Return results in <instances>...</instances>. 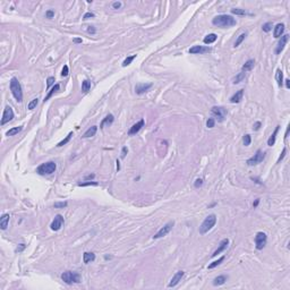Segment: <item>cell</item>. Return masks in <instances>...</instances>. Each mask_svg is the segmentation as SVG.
Returning <instances> with one entry per match:
<instances>
[{
    "mask_svg": "<svg viewBox=\"0 0 290 290\" xmlns=\"http://www.w3.org/2000/svg\"><path fill=\"white\" fill-rule=\"evenodd\" d=\"M246 36H247V33H242V34H240V35H239V36L237 38V40H236V42H235V46H233L236 48V46H239V44H240V43H242V42H243V41L245 40V38H246Z\"/></svg>",
    "mask_w": 290,
    "mask_h": 290,
    "instance_id": "obj_35",
    "label": "cell"
},
{
    "mask_svg": "<svg viewBox=\"0 0 290 290\" xmlns=\"http://www.w3.org/2000/svg\"><path fill=\"white\" fill-rule=\"evenodd\" d=\"M243 95H244V90L237 91L231 98H230V102H231V103H239V102L243 100Z\"/></svg>",
    "mask_w": 290,
    "mask_h": 290,
    "instance_id": "obj_19",
    "label": "cell"
},
{
    "mask_svg": "<svg viewBox=\"0 0 290 290\" xmlns=\"http://www.w3.org/2000/svg\"><path fill=\"white\" fill-rule=\"evenodd\" d=\"M24 249H25V244H19V246L16 248V252L20 253V252H23Z\"/></svg>",
    "mask_w": 290,
    "mask_h": 290,
    "instance_id": "obj_49",
    "label": "cell"
},
{
    "mask_svg": "<svg viewBox=\"0 0 290 290\" xmlns=\"http://www.w3.org/2000/svg\"><path fill=\"white\" fill-rule=\"evenodd\" d=\"M286 152H287V149L285 147V149L282 150V153H281V155L279 156V159H278V162H276V163H280V161H281V160H282V159L285 158V155H286Z\"/></svg>",
    "mask_w": 290,
    "mask_h": 290,
    "instance_id": "obj_47",
    "label": "cell"
},
{
    "mask_svg": "<svg viewBox=\"0 0 290 290\" xmlns=\"http://www.w3.org/2000/svg\"><path fill=\"white\" fill-rule=\"evenodd\" d=\"M53 206L56 209H63V207L67 206V202H57V203H55Z\"/></svg>",
    "mask_w": 290,
    "mask_h": 290,
    "instance_id": "obj_41",
    "label": "cell"
},
{
    "mask_svg": "<svg viewBox=\"0 0 290 290\" xmlns=\"http://www.w3.org/2000/svg\"><path fill=\"white\" fill-rule=\"evenodd\" d=\"M224 261V256H222V257H220L219 260L218 261H214V262H212L210 265H209V269H214V267H216L218 265H220L222 262Z\"/></svg>",
    "mask_w": 290,
    "mask_h": 290,
    "instance_id": "obj_36",
    "label": "cell"
},
{
    "mask_svg": "<svg viewBox=\"0 0 290 290\" xmlns=\"http://www.w3.org/2000/svg\"><path fill=\"white\" fill-rule=\"evenodd\" d=\"M228 244H229V239L228 238H226V239H223L221 243H220V246L218 247V249L214 252L213 254H212V256H216L218 254H220V253H222V252H224V249L228 247Z\"/></svg>",
    "mask_w": 290,
    "mask_h": 290,
    "instance_id": "obj_18",
    "label": "cell"
},
{
    "mask_svg": "<svg viewBox=\"0 0 290 290\" xmlns=\"http://www.w3.org/2000/svg\"><path fill=\"white\" fill-rule=\"evenodd\" d=\"M9 86H10V91L13 93L14 98L18 102H22L23 101V91H22V85L20 83L18 82V79L16 77H13L10 79V83H9Z\"/></svg>",
    "mask_w": 290,
    "mask_h": 290,
    "instance_id": "obj_2",
    "label": "cell"
},
{
    "mask_svg": "<svg viewBox=\"0 0 290 290\" xmlns=\"http://www.w3.org/2000/svg\"><path fill=\"white\" fill-rule=\"evenodd\" d=\"M127 152H128L127 147H126V146H124V147H122V151H121V158H125V156H126V154H127Z\"/></svg>",
    "mask_w": 290,
    "mask_h": 290,
    "instance_id": "obj_53",
    "label": "cell"
},
{
    "mask_svg": "<svg viewBox=\"0 0 290 290\" xmlns=\"http://www.w3.org/2000/svg\"><path fill=\"white\" fill-rule=\"evenodd\" d=\"M279 129H280V126H276L274 129V132L272 133V135L270 136V138L267 139V145L269 146H273L275 143V138H276V134H278V132H279Z\"/></svg>",
    "mask_w": 290,
    "mask_h": 290,
    "instance_id": "obj_25",
    "label": "cell"
},
{
    "mask_svg": "<svg viewBox=\"0 0 290 290\" xmlns=\"http://www.w3.org/2000/svg\"><path fill=\"white\" fill-rule=\"evenodd\" d=\"M112 7H113L115 9H118V8H120V7H121V2L116 1V2H113V3H112Z\"/></svg>",
    "mask_w": 290,
    "mask_h": 290,
    "instance_id": "obj_50",
    "label": "cell"
},
{
    "mask_svg": "<svg viewBox=\"0 0 290 290\" xmlns=\"http://www.w3.org/2000/svg\"><path fill=\"white\" fill-rule=\"evenodd\" d=\"M245 77H246V73L242 72V73H239L238 75H236V76L232 78V83H233V84H239L240 82L244 81Z\"/></svg>",
    "mask_w": 290,
    "mask_h": 290,
    "instance_id": "obj_29",
    "label": "cell"
},
{
    "mask_svg": "<svg viewBox=\"0 0 290 290\" xmlns=\"http://www.w3.org/2000/svg\"><path fill=\"white\" fill-rule=\"evenodd\" d=\"M243 142H244V145L245 146H248L249 144H250V142H252V138H250V135H248V134H246L243 138Z\"/></svg>",
    "mask_w": 290,
    "mask_h": 290,
    "instance_id": "obj_40",
    "label": "cell"
},
{
    "mask_svg": "<svg viewBox=\"0 0 290 290\" xmlns=\"http://www.w3.org/2000/svg\"><path fill=\"white\" fill-rule=\"evenodd\" d=\"M90 89H91V81H89V79L83 81V83H82V91L84 92V93H86V92L90 91Z\"/></svg>",
    "mask_w": 290,
    "mask_h": 290,
    "instance_id": "obj_32",
    "label": "cell"
},
{
    "mask_svg": "<svg viewBox=\"0 0 290 290\" xmlns=\"http://www.w3.org/2000/svg\"><path fill=\"white\" fill-rule=\"evenodd\" d=\"M74 42H75V43H82V39L76 38V39H74Z\"/></svg>",
    "mask_w": 290,
    "mask_h": 290,
    "instance_id": "obj_57",
    "label": "cell"
},
{
    "mask_svg": "<svg viewBox=\"0 0 290 290\" xmlns=\"http://www.w3.org/2000/svg\"><path fill=\"white\" fill-rule=\"evenodd\" d=\"M63 223H65L63 216H62L61 214H57V215L55 216L53 221L51 222V226H50V227H51V229L53 230V231H58V230L63 226Z\"/></svg>",
    "mask_w": 290,
    "mask_h": 290,
    "instance_id": "obj_12",
    "label": "cell"
},
{
    "mask_svg": "<svg viewBox=\"0 0 290 290\" xmlns=\"http://www.w3.org/2000/svg\"><path fill=\"white\" fill-rule=\"evenodd\" d=\"M254 66H255V60H253V59H249V60H247L245 62L244 65H243V67H242V72H249V70H252L253 68H254Z\"/></svg>",
    "mask_w": 290,
    "mask_h": 290,
    "instance_id": "obj_21",
    "label": "cell"
},
{
    "mask_svg": "<svg viewBox=\"0 0 290 290\" xmlns=\"http://www.w3.org/2000/svg\"><path fill=\"white\" fill-rule=\"evenodd\" d=\"M288 40H289V35H288V34H285V35H282V36H281V39L279 40L278 46H276V48H275V53H276V55L281 53V51L285 49V46H286V44H287Z\"/></svg>",
    "mask_w": 290,
    "mask_h": 290,
    "instance_id": "obj_14",
    "label": "cell"
},
{
    "mask_svg": "<svg viewBox=\"0 0 290 290\" xmlns=\"http://www.w3.org/2000/svg\"><path fill=\"white\" fill-rule=\"evenodd\" d=\"M59 89H60V85H59V84H56V85H55V86H53V87L51 89V91L48 93V95H46V98H44V102H46V101H48V100H49V99H50V98H51V96H52V95H53V94H55L56 92L59 91Z\"/></svg>",
    "mask_w": 290,
    "mask_h": 290,
    "instance_id": "obj_31",
    "label": "cell"
},
{
    "mask_svg": "<svg viewBox=\"0 0 290 290\" xmlns=\"http://www.w3.org/2000/svg\"><path fill=\"white\" fill-rule=\"evenodd\" d=\"M289 129L290 128L288 127V128H287V132H286V135H285V139H287V138H288V135H289Z\"/></svg>",
    "mask_w": 290,
    "mask_h": 290,
    "instance_id": "obj_59",
    "label": "cell"
},
{
    "mask_svg": "<svg viewBox=\"0 0 290 290\" xmlns=\"http://www.w3.org/2000/svg\"><path fill=\"white\" fill-rule=\"evenodd\" d=\"M260 127H261V122L257 121V122H255V124H254L253 129H254V130H259V129H260Z\"/></svg>",
    "mask_w": 290,
    "mask_h": 290,
    "instance_id": "obj_52",
    "label": "cell"
},
{
    "mask_svg": "<svg viewBox=\"0 0 290 290\" xmlns=\"http://www.w3.org/2000/svg\"><path fill=\"white\" fill-rule=\"evenodd\" d=\"M55 16V12L53 10H48L46 13V18H52Z\"/></svg>",
    "mask_w": 290,
    "mask_h": 290,
    "instance_id": "obj_48",
    "label": "cell"
},
{
    "mask_svg": "<svg viewBox=\"0 0 290 290\" xmlns=\"http://www.w3.org/2000/svg\"><path fill=\"white\" fill-rule=\"evenodd\" d=\"M151 87H152V84H151V83H147V84H145V83H143V84H137V85L135 86V91H136L137 94H143V93H145L146 91H149Z\"/></svg>",
    "mask_w": 290,
    "mask_h": 290,
    "instance_id": "obj_16",
    "label": "cell"
},
{
    "mask_svg": "<svg viewBox=\"0 0 290 290\" xmlns=\"http://www.w3.org/2000/svg\"><path fill=\"white\" fill-rule=\"evenodd\" d=\"M61 279L67 285H73V283H79L81 282V275L77 272H72V271H66L61 274Z\"/></svg>",
    "mask_w": 290,
    "mask_h": 290,
    "instance_id": "obj_5",
    "label": "cell"
},
{
    "mask_svg": "<svg viewBox=\"0 0 290 290\" xmlns=\"http://www.w3.org/2000/svg\"><path fill=\"white\" fill-rule=\"evenodd\" d=\"M57 169V164L53 162V161H49V162H46V163H42L40 164L38 169H36V172L39 175H42V176H46V175H52Z\"/></svg>",
    "mask_w": 290,
    "mask_h": 290,
    "instance_id": "obj_4",
    "label": "cell"
},
{
    "mask_svg": "<svg viewBox=\"0 0 290 290\" xmlns=\"http://www.w3.org/2000/svg\"><path fill=\"white\" fill-rule=\"evenodd\" d=\"M144 126V120L143 119H141L138 122H136L135 125H133L132 127H130V129L128 130V135L129 136H133V135H136L138 132L142 129V127Z\"/></svg>",
    "mask_w": 290,
    "mask_h": 290,
    "instance_id": "obj_15",
    "label": "cell"
},
{
    "mask_svg": "<svg viewBox=\"0 0 290 290\" xmlns=\"http://www.w3.org/2000/svg\"><path fill=\"white\" fill-rule=\"evenodd\" d=\"M212 24L218 27H231L237 24V20L230 15H218L212 19Z\"/></svg>",
    "mask_w": 290,
    "mask_h": 290,
    "instance_id": "obj_1",
    "label": "cell"
},
{
    "mask_svg": "<svg viewBox=\"0 0 290 290\" xmlns=\"http://www.w3.org/2000/svg\"><path fill=\"white\" fill-rule=\"evenodd\" d=\"M87 32H89V33H91V34H94V33L96 32V30L94 29V26H89V29H87Z\"/></svg>",
    "mask_w": 290,
    "mask_h": 290,
    "instance_id": "obj_54",
    "label": "cell"
},
{
    "mask_svg": "<svg viewBox=\"0 0 290 290\" xmlns=\"http://www.w3.org/2000/svg\"><path fill=\"white\" fill-rule=\"evenodd\" d=\"M231 13L235 14V15H246L245 9H239V8H233V9H231Z\"/></svg>",
    "mask_w": 290,
    "mask_h": 290,
    "instance_id": "obj_39",
    "label": "cell"
},
{
    "mask_svg": "<svg viewBox=\"0 0 290 290\" xmlns=\"http://www.w3.org/2000/svg\"><path fill=\"white\" fill-rule=\"evenodd\" d=\"M259 203H260V199H256V201L253 203V206H254V207H256V206L259 205Z\"/></svg>",
    "mask_w": 290,
    "mask_h": 290,
    "instance_id": "obj_56",
    "label": "cell"
},
{
    "mask_svg": "<svg viewBox=\"0 0 290 290\" xmlns=\"http://www.w3.org/2000/svg\"><path fill=\"white\" fill-rule=\"evenodd\" d=\"M203 185V179H201V178H199V179H196L195 180V184H194V186L196 187V188H199V187H201Z\"/></svg>",
    "mask_w": 290,
    "mask_h": 290,
    "instance_id": "obj_46",
    "label": "cell"
},
{
    "mask_svg": "<svg viewBox=\"0 0 290 290\" xmlns=\"http://www.w3.org/2000/svg\"><path fill=\"white\" fill-rule=\"evenodd\" d=\"M22 129H23V126H19V127H14V128H12V129H9L7 133H6V135L7 136H14L16 134H18L19 132H22Z\"/></svg>",
    "mask_w": 290,
    "mask_h": 290,
    "instance_id": "obj_30",
    "label": "cell"
},
{
    "mask_svg": "<svg viewBox=\"0 0 290 290\" xmlns=\"http://www.w3.org/2000/svg\"><path fill=\"white\" fill-rule=\"evenodd\" d=\"M13 118H14V111H13V109L9 107V106H7V107L5 108V110H3V113H2L1 125H5L7 122L12 121Z\"/></svg>",
    "mask_w": 290,
    "mask_h": 290,
    "instance_id": "obj_10",
    "label": "cell"
},
{
    "mask_svg": "<svg viewBox=\"0 0 290 290\" xmlns=\"http://www.w3.org/2000/svg\"><path fill=\"white\" fill-rule=\"evenodd\" d=\"M275 79L278 82V85L281 87L283 85V73L281 69H276V73H275Z\"/></svg>",
    "mask_w": 290,
    "mask_h": 290,
    "instance_id": "obj_27",
    "label": "cell"
},
{
    "mask_svg": "<svg viewBox=\"0 0 290 290\" xmlns=\"http://www.w3.org/2000/svg\"><path fill=\"white\" fill-rule=\"evenodd\" d=\"M211 51H212L211 48L204 46H194L193 48L189 49V53H192V55H204V53H209Z\"/></svg>",
    "mask_w": 290,
    "mask_h": 290,
    "instance_id": "obj_11",
    "label": "cell"
},
{
    "mask_svg": "<svg viewBox=\"0 0 290 290\" xmlns=\"http://www.w3.org/2000/svg\"><path fill=\"white\" fill-rule=\"evenodd\" d=\"M92 17H94V14L93 13H86L84 17H83V19H89V18H92Z\"/></svg>",
    "mask_w": 290,
    "mask_h": 290,
    "instance_id": "obj_51",
    "label": "cell"
},
{
    "mask_svg": "<svg viewBox=\"0 0 290 290\" xmlns=\"http://www.w3.org/2000/svg\"><path fill=\"white\" fill-rule=\"evenodd\" d=\"M38 104H39V99H38V98H36V99H33L30 103L27 104V109H29V110H33V109L36 108Z\"/></svg>",
    "mask_w": 290,
    "mask_h": 290,
    "instance_id": "obj_37",
    "label": "cell"
},
{
    "mask_svg": "<svg viewBox=\"0 0 290 290\" xmlns=\"http://www.w3.org/2000/svg\"><path fill=\"white\" fill-rule=\"evenodd\" d=\"M95 177V175L94 173H91V175H87V176H85V180H91Z\"/></svg>",
    "mask_w": 290,
    "mask_h": 290,
    "instance_id": "obj_55",
    "label": "cell"
},
{
    "mask_svg": "<svg viewBox=\"0 0 290 290\" xmlns=\"http://www.w3.org/2000/svg\"><path fill=\"white\" fill-rule=\"evenodd\" d=\"M184 275H185V272L184 271H178V272H176V274L172 276V279L170 280V282H169L168 287L169 288H172V287H176L180 281H182V279L184 278Z\"/></svg>",
    "mask_w": 290,
    "mask_h": 290,
    "instance_id": "obj_13",
    "label": "cell"
},
{
    "mask_svg": "<svg viewBox=\"0 0 290 290\" xmlns=\"http://www.w3.org/2000/svg\"><path fill=\"white\" fill-rule=\"evenodd\" d=\"M53 83H55V77H52V76L49 77V78L46 79V87L49 89V87H50V86H51V85H52Z\"/></svg>",
    "mask_w": 290,
    "mask_h": 290,
    "instance_id": "obj_44",
    "label": "cell"
},
{
    "mask_svg": "<svg viewBox=\"0 0 290 290\" xmlns=\"http://www.w3.org/2000/svg\"><path fill=\"white\" fill-rule=\"evenodd\" d=\"M136 58V55H133V56H129V57H127L124 62H122V67H126V66H129L130 63H132V61L134 60Z\"/></svg>",
    "mask_w": 290,
    "mask_h": 290,
    "instance_id": "obj_34",
    "label": "cell"
},
{
    "mask_svg": "<svg viewBox=\"0 0 290 290\" xmlns=\"http://www.w3.org/2000/svg\"><path fill=\"white\" fill-rule=\"evenodd\" d=\"M272 27H273V24L271 22H267V23H265V24L262 25V30L264 31V32H266V33L272 30Z\"/></svg>",
    "mask_w": 290,
    "mask_h": 290,
    "instance_id": "obj_38",
    "label": "cell"
},
{
    "mask_svg": "<svg viewBox=\"0 0 290 290\" xmlns=\"http://www.w3.org/2000/svg\"><path fill=\"white\" fill-rule=\"evenodd\" d=\"M68 73H69L68 66H67V65H65V66H63V68H62V72H61V76H62V77H66L67 75H68Z\"/></svg>",
    "mask_w": 290,
    "mask_h": 290,
    "instance_id": "obj_43",
    "label": "cell"
},
{
    "mask_svg": "<svg viewBox=\"0 0 290 290\" xmlns=\"http://www.w3.org/2000/svg\"><path fill=\"white\" fill-rule=\"evenodd\" d=\"M211 113L218 119V121H223L227 116V110L222 107H213L211 109Z\"/></svg>",
    "mask_w": 290,
    "mask_h": 290,
    "instance_id": "obj_8",
    "label": "cell"
},
{
    "mask_svg": "<svg viewBox=\"0 0 290 290\" xmlns=\"http://www.w3.org/2000/svg\"><path fill=\"white\" fill-rule=\"evenodd\" d=\"M9 214L5 213L2 214V216L0 218V228L2 230H6L7 227H8V223H9Z\"/></svg>",
    "mask_w": 290,
    "mask_h": 290,
    "instance_id": "obj_20",
    "label": "cell"
},
{
    "mask_svg": "<svg viewBox=\"0 0 290 290\" xmlns=\"http://www.w3.org/2000/svg\"><path fill=\"white\" fill-rule=\"evenodd\" d=\"M115 120V118H113V116L112 115H108L106 118H103V120L101 121V125H100V128H104V126L108 125V126H110L112 122Z\"/></svg>",
    "mask_w": 290,
    "mask_h": 290,
    "instance_id": "obj_26",
    "label": "cell"
},
{
    "mask_svg": "<svg viewBox=\"0 0 290 290\" xmlns=\"http://www.w3.org/2000/svg\"><path fill=\"white\" fill-rule=\"evenodd\" d=\"M96 132H98V126H92V127H90V128L84 133L83 137L84 138L92 137V136H94V135L96 134Z\"/></svg>",
    "mask_w": 290,
    "mask_h": 290,
    "instance_id": "obj_24",
    "label": "cell"
},
{
    "mask_svg": "<svg viewBox=\"0 0 290 290\" xmlns=\"http://www.w3.org/2000/svg\"><path fill=\"white\" fill-rule=\"evenodd\" d=\"M175 226V222L173 221H170V222H168L167 224H164L161 229L159 230L154 236H153V238L154 239H158V238H162V237H164V236H167L168 235L169 232L171 231V229H172V227Z\"/></svg>",
    "mask_w": 290,
    "mask_h": 290,
    "instance_id": "obj_7",
    "label": "cell"
},
{
    "mask_svg": "<svg viewBox=\"0 0 290 290\" xmlns=\"http://www.w3.org/2000/svg\"><path fill=\"white\" fill-rule=\"evenodd\" d=\"M95 260V254L94 253H90V252H85L83 255V261L85 264H89Z\"/></svg>",
    "mask_w": 290,
    "mask_h": 290,
    "instance_id": "obj_23",
    "label": "cell"
},
{
    "mask_svg": "<svg viewBox=\"0 0 290 290\" xmlns=\"http://www.w3.org/2000/svg\"><path fill=\"white\" fill-rule=\"evenodd\" d=\"M264 158H265V152H263L262 150H257L256 153L254 154V156H252L250 159H248L246 163H247L249 167H252V166H256V164L261 163V162L264 160Z\"/></svg>",
    "mask_w": 290,
    "mask_h": 290,
    "instance_id": "obj_6",
    "label": "cell"
},
{
    "mask_svg": "<svg viewBox=\"0 0 290 290\" xmlns=\"http://www.w3.org/2000/svg\"><path fill=\"white\" fill-rule=\"evenodd\" d=\"M228 276L227 275H219L213 280V286H222L226 283Z\"/></svg>",
    "mask_w": 290,
    "mask_h": 290,
    "instance_id": "obj_22",
    "label": "cell"
},
{
    "mask_svg": "<svg viewBox=\"0 0 290 290\" xmlns=\"http://www.w3.org/2000/svg\"><path fill=\"white\" fill-rule=\"evenodd\" d=\"M120 169V164H119V161H117V170Z\"/></svg>",
    "mask_w": 290,
    "mask_h": 290,
    "instance_id": "obj_60",
    "label": "cell"
},
{
    "mask_svg": "<svg viewBox=\"0 0 290 290\" xmlns=\"http://www.w3.org/2000/svg\"><path fill=\"white\" fill-rule=\"evenodd\" d=\"M216 34H214V33H211V34H209V35H206L205 38H204V43L205 44H211V43H213L214 41L216 40Z\"/></svg>",
    "mask_w": 290,
    "mask_h": 290,
    "instance_id": "obj_28",
    "label": "cell"
},
{
    "mask_svg": "<svg viewBox=\"0 0 290 290\" xmlns=\"http://www.w3.org/2000/svg\"><path fill=\"white\" fill-rule=\"evenodd\" d=\"M285 82H286V86H287V89H289L290 87V81L289 79H286Z\"/></svg>",
    "mask_w": 290,
    "mask_h": 290,
    "instance_id": "obj_58",
    "label": "cell"
},
{
    "mask_svg": "<svg viewBox=\"0 0 290 290\" xmlns=\"http://www.w3.org/2000/svg\"><path fill=\"white\" fill-rule=\"evenodd\" d=\"M266 242H267V237L264 232H257L256 236H255V247L256 249H263L264 246L266 245Z\"/></svg>",
    "mask_w": 290,
    "mask_h": 290,
    "instance_id": "obj_9",
    "label": "cell"
},
{
    "mask_svg": "<svg viewBox=\"0 0 290 290\" xmlns=\"http://www.w3.org/2000/svg\"><path fill=\"white\" fill-rule=\"evenodd\" d=\"M72 136H73V132H70V133H69V134H68V135L66 136V138H63V139H62L61 142H59V143L57 144V146H58V147H60V146H63V145H66V144H67V143H68V142L70 141Z\"/></svg>",
    "mask_w": 290,
    "mask_h": 290,
    "instance_id": "obj_33",
    "label": "cell"
},
{
    "mask_svg": "<svg viewBox=\"0 0 290 290\" xmlns=\"http://www.w3.org/2000/svg\"><path fill=\"white\" fill-rule=\"evenodd\" d=\"M215 223H216V216H215V214H210V215H207V216L204 219V221L202 222L201 227H199V233H201V235H204V233L209 232V231L215 226Z\"/></svg>",
    "mask_w": 290,
    "mask_h": 290,
    "instance_id": "obj_3",
    "label": "cell"
},
{
    "mask_svg": "<svg viewBox=\"0 0 290 290\" xmlns=\"http://www.w3.org/2000/svg\"><path fill=\"white\" fill-rule=\"evenodd\" d=\"M214 125H215V120H214V118H209V119H207V121H206V126H207L209 128H213Z\"/></svg>",
    "mask_w": 290,
    "mask_h": 290,
    "instance_id": "obj_42",
    "label": "cell"
},
{
    "mask_svg": "<svg viewBox=\"0 0 290 290\" xmlns=\"http://www.w3.org/2000/svg\"><path fill=\"white\" fill-rule=\"evenodd\" d=\"M91 185L96 186L98 183H95V182H86V183H79L78 184V186H82V187H84V186H91Z\"/></svg>",
    "mask_w": 290,
    "mask_h": 290,
    "instance_id": "obj_45",
    "label": "cell"
},
{
    "mask_svg": "<svg viewBox=\"0 0 290 290\" xmlns=\"http://www.w3.org/2000/svg\"><path fill=\"white\" fill-rule=\"evenodd\" d=\"M283 32H285V24H282V23H279V24H276L274 27V31H273V36L274 38H281L282 35H283Z\"/></svg>",
    "mask_w": 290,
    "mask_h": 290,
    "instance_id": "obj_17",
    "label": "cell"
}]
</instances>
